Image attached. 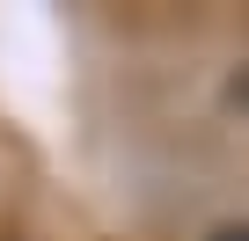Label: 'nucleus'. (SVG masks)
Listing matches in <instances>:
<instances>
[{"label":"nucleus","mask_w":249,"mask_h":241,"mask_svg":"<svg viewBox=\"0 0 249 241\" xmlns=\"http://www.w3.org/2000/svg\"><path fill=\"white\" fill-rule=\"evenodd\" d=\"M205 241H249V219H227V226H213Z\"/></svg>","instance_id":"1"}]
</instances>
